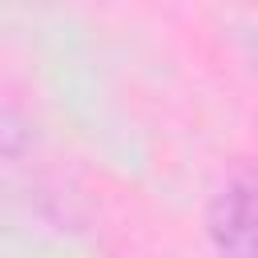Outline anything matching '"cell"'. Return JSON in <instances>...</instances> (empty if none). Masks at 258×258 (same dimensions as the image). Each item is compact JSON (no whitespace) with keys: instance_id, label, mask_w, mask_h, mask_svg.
Returning <instances> with one entry per match:
<instances>
[{"instance_id":"1","label":"cell","mask_w":258,"mask_h":258,"mask_svg":"<svg viewBox=\"0 0 258 258\" xmlns=\"http://www.w3.org/2000/svg\"><path fill=\"white\" fill-rule=\"evenodd\" d=\"M206 234L222 258H258V165L234 169L210 194Z\"/></svg>"},{"instance_id":"2","label":"cell","mask_w":258,"mask_h":258,"mask_svg":"<svg viewBox=\"0 0 258 258\" xmlns=\"http://www.w3.org/2000/svg\"><path fill=\"white\" fill-rule=\"evenodd\" d=\"M28 149H32V125L20 113H12V109L0 105V173L12 169V165H20V157Z\"/></svg>"}]
</instances>
